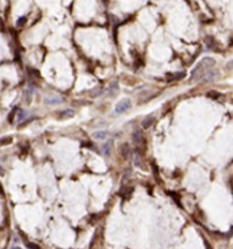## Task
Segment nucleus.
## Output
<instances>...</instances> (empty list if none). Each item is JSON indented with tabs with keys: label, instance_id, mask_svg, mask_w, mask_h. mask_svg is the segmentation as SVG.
<instances>
[{
	"label": "nucleus",
	"instance_id": "6",
	"mask_svg": "<svg viewBox=\"0 0 233 249\" xmlns=\"http://www.w3.org/2000/svg\"><path fill=\"white\" fill-rule=\"evenodd\" d=\"M133 162H134V166L138 167H141V169H144V162H143V158H142V155L141 153L139 151H136L133 154Z\"/></svg>",
	"mask_w": 233,
	"mask_h": 249
},
{
	"label": "nucleus",
	"instance_id": "18",
	"mask_svg": "<svg viewBox=\"0 0 233 249\" xmlns=\"http://www.w3.org/2000/svg\"><path fill=\"white\" fill-rule=\"evenodd\" d=\"M25 246L28 249H40V247H39L37 244H35V243H32V242H26L25 243Z\"/></svg>",
	"mask_w": 233,
	"mask_h": 249
},
{
	"label": "nucleus",
	"instance_id": "7",
	"mask_svg": "<svg viewBox=\"0 0 233 249\" xmlns=\"http://www.w3.org/2000/svg\"><path fill=\"white\" fill-rule=\"evenodd\" d=\"M154 122H155V118L153 117V116L149 115V116H147V117H145L144 119H143L142 127L144 129H148V128H150L151 126L154 124Z\"/></svg>",
	"mask_w": 233,
	"mask_h": 249
},
{
	"label": "nucleus",
	"instance_id": "3",
	"mask_svg": "<svg viewBox=\"0 0 233 249\" xmlns=\"http://www.w3.org/2000/svg\"><path fill=\"white\" fill-rule=\"evenodd\" d=\"M217 76H219V71L215 70V69H209L207 70L206 72L203 74L202 77L199 79V81L203 83H210V82H213L214 80L216 79Z\"/></svg>",
	"mask_w": 233,
	"mask_h": 249
},
{
	"label": "nucleus",
	"instance_id": "20",
	"mask_svg": "<svg viewBox=\"0 0 233 249\" xmlns=\"http://www.w3.org/2000/svg\"><path fill=\"white\" fill-rule=\"evenodd\" d=\"M16 109H17V108H15V109H14L13 111H12L11 113H10V115H8V121L10 122H13V119H14V117H15L14 115H15V114H17V113H16Z\"/></svg>",
	"mask_w": 233,
	"mask_h": 249
},
{
	"label": "nucleus",
	"instance_id": "12",
	"mask_svg": "<svg viewBox=\"0 0 233 249\" xmlns=\"http://www.w3.org/2000/svg\"><path fill=\"white\" fill-rule=\"evenodd\" d=\"M118 90H119V86H118V83H116V82H112V83L109 85V92H110V95L116 94V92H118Z\"/></svg>",
	"mask_w": 233,
	"mask_h": 249
},
{
	"label": "nucleus",
	"instance_id": "4",
	"mask_svg": "<svg viewBox=\"0 0 233 249\" xmlns=\"http://www.w3.org/2000/svg\"><path fill=\"white\" fill-rule=\"evenodd\" d=\"M131 138H132L134 143H142L144 142V135H143L142 131L137 129V130L133 131V133L131 134Z\"/></svg>",
	"mask_w": 233,
	"mask_h": 249
},
{
	"label": "nucleus",
	"instance_id": "2",
	"mask_svg": "<svg viewBox=\"0 0 233 249\" xmlns=\"http://www.w3.org/2000/svg\"><path fill=\"white\" fill-rule=\"evenodd\" d=\"M131 108V102L129 98H124L119 102L118 104L116 105L115 107V112L116 114H122V113H125L126 111H128Z\"/></svg>",
	"mask_w": 233,
	"mask_h": 249
},
{
	"label": "nucleus",
	"instance_id": "15",
	"mask_svg": "<svg viewBox=\"0 0 233 249\" xmlns=\"http://www.w3.org/2000/svg\"><path fill=\"white\" fill-rule=\"evenodd\" d=\"M45 103L46 104H59L61 103V100L59 97H52V98H45Z\"/></svg>",
	"mask_w": 233,
	"mask_h": 249
},
{
	"label": "nucleus",
	"instance_id": "8",
	"mask_svg": "<svg viewBox=\"0 0 233 249\" xmlns=\"http://www.w3.org/2000/svg\"><path fill=\"white\" fill-rule=\"evenodd\" d=\"M185 77L184 72H175V73H168L167 74V80L168 82H171V81H178L183 79Z\"/></svg>",
	"mask_w": 233,
	"mask_h": 249
},
{
	"label": "nucleus",
	"instance_id": "17",
	"mask_svg": "<svg viewBox=\"0 0 233 249\" xmlns=\"http://www.w3.org/2000/svg\"><path fill=\"white\" fill-rule=\"evenodd\" d=\"M32 91H29L28 89L24 90V97L26 98V104H29L31 103V100H32Z\"/></svg>",
	"mask_w": 233,
	"mask_h": 249
},
{
	"label": "nucleus",
	"instance_id": "21",
	"mask_svg": "<svg viewBox=\"0 0 233 249\" xmlns=\"http://www.w3.org/2000/svg\"><path fill=\"white\" fill-rule=\"evenodd\" d=\"M228 67L229 68H232V69H233V60H231V61L228 63Z\"/></svg>",
	"mask_w": 233,
	"mask_h": 249
},
{
	"label": "nucleus",
	"instance_id": "22",
	"mask_svg": "<svg viewBox=\"0 0 233 249\" xmlns=\"http://www.w3.org/2000/svg\"><path fill=\"white\" fill-rule=\"evenodd\" d=\"M205 245H206V246H207V248H208V249H211V247H210V245H209V244H208V242H207V241H205Z\"/></svg>",
	"mask_w": 233,
	"mask_h": 249
},
{
	"label": "nucleus",
	"instance_id": "9",
	"mask_svg": "<svg viewBox=\"0 0 233 249\" xmlns=\"http://www.w3.org/2000/svg\"><path fill=\"white\" fill-rule=\"evenodd\" d=\"M112 148H113V142H112V140H108V142H105V145L103 146V153L105 154V156H109L110 155Z\"/></svg>",
	"mask_w": 233,
	"mask_h": 249
},
{
	"label": "nucleus",
	"instance_id": "16",
	"mask_svg": "<svg viewBox=\"0 0 233 249\" xmlns=\"http://www.w3.org/2000/svg\"><path fill=\"white\" fill-rule=\"evenodd\" d=\"M12 140H13V138H12V137H4V138L0 139V146L10 145V143L12 142Z\"/></svg>",
	"mask_w": 233,
	"mask_h": 249
},
{
	"label": "nucleus",
	"instance_id": "11",
	"mask_svg": "<svg viewBox=\"0 0 233 249\" xmlns=\"http://www.w3.org/2000/svg\"><path fill=\"white\" fill-rule=\"evenodd\" d=\"M74 115H75V112H74V110H71V109L64 110L60 113L61 118H70V117H73Z\"/></svg>",
	"mask_w": 233,
	"mask_h": 249
},
{
	"label": "nucleus",
	"instance_id": "5",
	"mask_svg": "<svg viewBox=\"0 0 233 249\" xmlns=\"http://www.w3.org/2000/svg\"><path fill=\"white\" fill-rule=\"evenodd\" d=\"M120 154L124 159H128L130 156V147L128 143H122L120 146Z\"/></svg>",
	"mask_w": 233,
	"mask_h": 249
},
{
	"label": "nucleus",
	"instance_id": "13",
	"mask_svg": "<svg viewBox=\"0 0 233 249\" xmlns=\"http://www.w3.org/2000/svg\"><path fill=\"white\" fill-rule=\"evenodd\" d=\"M131 191H132V188H130V187H123L121 190L120 195L123 198H128L131 195Z\"/></svg>",
	"mask_w": 233,
	"mask_h": 249
},
{
	"label": "nucleus",
	"instance_id": "23",
	"mask_svg": "<svg viewBox=\"0 0 233 249\" xmlns=\"http://www.w3.org/2000/svg\"><path fill=\"white\" fill-rule=\"evenodd\" d=\"M11 249H21V248H20V247H12Z\"/></svg>",
	"mask_w": 233,
	"mask_h": 249
},
{
	"label": "nucleus",
	"instance_id": "10",
	"mask_svg": "<svg viewBox=\"0 0 233 249\" xmlns=\"http://www.w3.org/2000/svg\"><path fill=\"white\" fill-rule=\"evenodd\" d=\"M107 136V131H97L92 134V137L96 139H99V140H103L105 139Z\"/></svg>",
	"mask_w": 233,
	"mask_h": 249
},
{
	"label": "nucleus",
	"instance_id": "1",
	"mask_svg": "<svg viewBox=\"0 0 233 249\" xmlns=\"http://www.w3.org/2000/svg\"><path fill=\"white\" fill-rule=\"evenodd\" d=\"M216 64L215 60L211 57H206V58H203L201 61H199L198 64H196L195 67L193 68L192 71H191V76L189 77L190 81H199V79L202 77V76L204 74L206 71L211 69L214 65Z\"/></svg>",
	"mask_w": 233,
	"mask_h": 249
},
{
	"label": "nucleus",
	"instance_id": "14",
	"mask_svg": "<svg viewBox=\"0 0 233 249\" xmlns=\"http://www.w3.org/2000/svg\"><path fill=\"white\" fill-rule=\"evenodd\" d=\"M26 115H28V112L25 110H19V113L17 114V119L19 122H21L22 119H24L26 117Z\"/></svg>",
	"mask_w": 233,
	"mask_h": 249
},
{
	"label": "nucleus",
	"instance_id": "19",
	"mask_svg": "<svg viewBox=\"0 0 233 249\" xmlns=\"http://www.w3.org/2000/svg\"><path fill=\"white\" fill-rule=\"evenodd\" d=\"M220 93H217L216 91H210V92H208L207 93V97H211V98H213V100H215V98H217L220 97Z\"/></svg>",
	"mask_w": 233,
	"mask_h": 249
}]
</instances>
